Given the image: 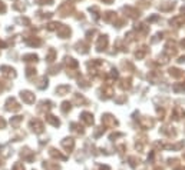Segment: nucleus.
<instances>
[{"label":"nucleus","instance_id":"1","mask_svg":"<svg viewBox=\"0 0 185 170\" xmlns=\"http://www.w3.org/2000/svg\"><path fill=\"white\" fill-rule=\"evenodd\" d=\"M0 12H4V4L3 3H0Z\"/></svg>","mask_w":185,"mask_h":170}]
</instances>
